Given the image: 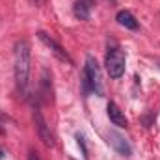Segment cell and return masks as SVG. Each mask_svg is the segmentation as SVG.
Masks as SVG:
<instances>
[{
	"label": "cell",
	"instance_id": "1",
	"mask_svg": "<svg viewBox=\"0 0 160 160\" xmlns=\"http://www.w3.org/2000/svg\"><path fill=\"white\" fill-rule=\"evenodd\" d=\"M28 77H30V43L26 39H21L15 45V82L22 95H26L28 91Z\"/></svg>",
	"mask_w": 160,
	"mask_h": 160
},
{
	"label": "cell",
	"instance_id": "2",
	"mask_svg": "<svg viewBox=\"0 0 160 160\" xmlns=\"http://www.w3.org/2000/svg\"><path fill=\"white\" fill-rule=\"evenodd\" d=\"M84 84L86 89L95 91L97 95H104V88H102V75H101V67L97 63V60L93 56L86 58V69H84Z\"/></svg>",
	"mask_w": 160,
	"mask_h": 160
},
{
	"label": "cell",
	"instance_id": "3",
	"mask_svg": "<svg viewBox=\"0 0 160 160\" xmlns=\"http://www.w3.org/2000/svg\"><path fill=\"white\" fill-rule=\"evenodd\" d=\"M125 65H127V56L119 47L110 48L106 54V71L110 75V78H121L125 73Z\"/></svg>",
	"mask_w": 160,
	"mask_h": 160
},
{
	"label": "cell",
	"instance_id": "4",
	"mask_svg": "<svg viewBox=\"0 0 160 160\" xmlns=\"http://www.w3.org/2000/svg\"><path fill=\"white\" fill-rule=\"evenodd\" d=\"M34 121H36V128H38L39 140L47 145V147H54V145H56L54 136H52L50 127L47 125V121H45V118H43V114H41L39 108H36V110H34Z\"/></svg>",
	"mask_w": 160,
	"mask_h": 160
},
{
	"label": "cell",
	"instance_id": "5",
	"mask_svg": "<svg viewBox=\"0 0 160 160\" xmlns=\"http://www.w3.org/2000/svg\"><path fill=\"white\" fill-rule=\"evenodd\" d=\"M38 38H39V41L43 43V45H47V47H48V48L52 50V54H54L56 58H60L62 62H67V63H73V60L69 58V54H67V52H65V50H63V48H62V47H60V45H58L56 41L52 39L50 36H47L45 32H39V34H38Z\"/></svg>",
	"mask_w": 160,
	"mask_h": 160
},
{
	"label": "cell",
	"instance_id": "6",
	"mask_svg": "<svg viewBox=\"0 0 160 160\" xmlns=\"http://www.w3.org/2000/svg\"><path fill=\"white\" fill-rule=\"evenodd\" d=\"M108 142L112 143V147L119 153V155H123V157H130V153H132V147L128 145V142L121 136L119 132H110L108 134Z\"/></svg>",
	"mask_w": 160,
	"mask_h": 160
},
{
	"label": "cell",
	"instance_id": "7",
	"mask_svg": "<svg viewBox=\"0 0 160 160\" xmlns=\"http://www.w3.org/2000/svg\"><path fill=\"white\" fill-rule=\"evenodd\" d=\"M106 114H108V118H110V121L116 125V127H127L128 125V121H127V118H125V114L121 112V108L116 104V102H108V106H106Z\"/></svg>",
	"mask_w": 160,
	"mask_h": 160
},
{
	"label": "cell",
	"instance_id": "8",
	"mask_svg": "<svg viewBox=\"0 0 160 160\" xmlns=\"http://www.w3.org/2000/svg\"><path fill=\"white\" fill-rule=\"evenodd\" d=\"M116 21L119 22L121 26L128 28V30H136V28H138V21H136L134 15H132L130 11H127V9H123V11H119V13L116 15Z\"/></svg>",
	"mask_w": 160,
	"mask_h": 160
},
{
	"label": "cell",
	"instance_id": "9",
	"mask_svg": "<svg viewBox=\"0 0 160 160\" xmlns=\"http://www.w3.org/2000/svg\"><path fill=\"white\" fill-rule=\"evenodd\" d=\"M75 15L82 19V21H86L88 17H89V9H91V0H77L75 2Z\"/></svg>",
	"mask_w": 160,
	"mask_h": 160
},
{
	"label": "cell",
	"instance_id": "10",
	"mask_svg": "<svg viewBox=\"0 0 160 160\" xmlns=\"http://www.w3.org/2000/svg\"><path fill=\"white\" fill-rule=\"evenodd\" d=\"M28 160H39V157H38V153H30V157H28Z\"/></svg>",
	"mask_w": 160,
	"mask_h": 160
},
{
	"label": "cell",
	"instance_id": "11",
	"mask_svg": "<svg viewBox=\"0 0 160 160\" xmlns=\"http://www.w3.org/2000/svg\"><path fill=\"white\" fill-rule=\"evenodd\" d=\"M34 2H36V4H43V2H45V0H34Z\"/></svg>",
	"mask_w": 160,
	"mask_h": 160
}]
</instances>
